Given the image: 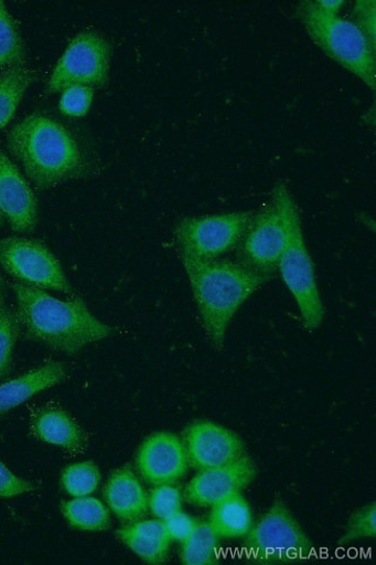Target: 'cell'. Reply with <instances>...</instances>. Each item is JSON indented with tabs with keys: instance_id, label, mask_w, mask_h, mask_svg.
<instances>
[{
	"instance_id": "1",
	"label": "cell",
	"mask_w": 376,
	"mask_h": 565,
	"mask_svg": "<svg viewBox=\"0 0 376 565\" xmlns=\"http://www.w3.org/2000/svg\"><path fill=\"white\" fill-rule=\"evenodd\" d=\"M8 147L39 190L94 173L92 159L74 135L41 113L29 115L10 130Z\"/></svg>"
},
{
	"instance_id": "2",
	"label": "cell",
	"mask_w": 376,
	"mask_h": 565,
	"mask_svg": "<svg viewBox=\"0 0 376 565\" xmlns=\"http://www.w3.org/2000/svg\"><path fill=\"white\" fill-rule=\"evenodd\" d=\"M20 329L37 342L65 353L110 337L112 328L94 317L80 297L61 300L42 289L13 282Z\"/></svg>"
},
{
	"instance_id": "3",
	"label": "cell",
	"mask_w": 376,
	"mask_h": 565,
	"mask_svg": "<svg viewBox=\"0 0 376 565\" xmlns=\"http://www.w3.org/2000/svg\"><path fill=\"white\" fill-rule=\"evenodd\" d=\"M179 254L190 279L206 337L211 345L223 350L234 316L268 278L238 260H204L182 252Z\"/></svg>"
},
{
	"instance_id": "4",
	"label": "cell",
	"mask_w": 376,
	"mask_h": 565,
	"mask_svg": "<svg viewBox=\"0 0 376 565\" xmlns=\"http://www.w3.org/2000/svg\"><path fill=\"white\" fill-rule=\"evenodd\" d=\"M297 18L329 58L375 90L376 51L354 23L340 14L325 12L312 0L298 6Z\"/></svg>"
},
{
	"instance_id": "5",
	"label": "cell",
	"mask_w": 376,
	"mask_h": 565,
	"mask_svg": "<svg viewBox=\"0 0 376 565\" xmlns=\"http://www.w3.org/2000/svg\"><path fill=\"white\" fill-rule=\"evenodd\" d=\"M245 537L244 551L254 564L297 563L310 558L314 552L308 534L286 503L280 501L271 505Z\"/></svg>"
},
{
	"instance_id": "6",
	"label": "cell",
	"mask_w": 376,
	"mask_h": 565,
	"mask_svg": "<svg viewBox=\"0 0 376 565\" xmlns=\"http://www.w3.org/2000/svg\"><path fill=\"white\" fill-rule=\"evenodd\" d=\"M288 242L278 269L284 285L293 296L303 326L316 331L324 318L314 264L305 245L298 206L290 195L287 203Z\"/></svg>"
},
{
	"instance_id": "7",
	"label": "cell",
	"mask_w": 376,
	"mask_h": 565,
	"mask_svg": "<svg viewBox=\"0 0 376 565\" xmlns=\"http://www.w3.org/2000/svg\"><path fill=\"white\" fill-rule=\"evenodd\" d=\"M290 195L284 182L277 183L270 203L254 215L237 247L238 262L268 279L277 269L287 246V203Z\"/></svg>"
},
{
	"instance_id": "8",
	"label": "cell",
	"mask_w": 376,
	"mask_h": 565,
	"mask_svg": "<svg viewBox=\"0 0 376 565\" xmlns=\"http://www.w3.org/2000/svg\"><path fill=\"white\" fill-rule=\"evenodd\" d=\"M253 211L182 220L175 230L179 252L215 260L237 248L254 217Z\"/></svg>"
},
{
	"instance_id": "9",
	"label": "cell",
	"mask_w": 376,
	"mask_h": 565,
	"mask_svg": "<svg viewBox=\"0 0 376 565\" xmlns=\"http://www.w3.org/2000/svg\"><path fill=\"white\" fill-rule=\"evenodd\" d=\"M110 54V45L97 33L78 34L58 61L49 92H63L73 86H104L109 77Z\"/></svg>"
},
{
	"instance_id": "10",
	"label": "cell",
	"mask_w": 376,
	"mask_h": 565,
	"mask_svg": "<svg viewBox=\"0 0 376 565\" xmlns=\"http://www.w3.org/2000/svg\"><path fill=\"white\" fill-rule=\"evenodd\" d=\"M0 266L23 285L65 294L73 291L56 256L33 239H0Z\"/></svg>"
},
{
	"instance_id": "11",
	"label": "cell",
	"mask_w": 376,
	"mask_h": 565,
	"mask_svg": "<svg viewBox=\"0 0 376 565\" xmlns=\"http://www.w3.org/2000/svg\"><path fill=\"white\" fill-rule=\"evenodd\" d=\"M184 449L190 466L217 468L245 457V444L233 431L214 422L197 420L184 431Z\"/></svg>"
},
{
	"instance_id": "12",
	"label": "cell",
	"mask_w": 376,
	"mask_h": 565,
	"mask_svg": "<svg viewBox=\"0 0 376 565\" xmlns=\"http://www.w3.org/2000/svg\"><path fill=\"white\" fill-rule=\"evenodd\" d=\"M255 477V465L245 456L222 467L201 470L185 487L184 498L196 507H214L241 493Z\"/></svg>"
},
{
	"instance_id": "13",
	"label": "cell",
	"mask_w": 376,
	"mask_h": 565,
	"mask_svg": "<svg viewBox=\"0 0 376 565\" xmlns=\"http://www.w3.org/2000/svg\"><path fill=\"white\" fill-rule=\"evenodd\" d=\"M190 467L184 444L176 435L161 431L153 434L140 446L137 468L151 484H171L180 480Z\"/></svg>"
},
{
	"instance_id": "14",
	"label": "cell",
	"mask_w": 376,
	"mask_h": 565,
	"mask_svg": "<svg viewBox=\"0 0 376 565\" xmlns=\"http://www.w3.org/2000/svg\"><path fill=\"white\" fill-rule=\"evenodd\" d=\"M0 214L19 233L32 232L37 223V202L28 180L0 150Z\"/></svg>"
},
{
	"instance_id": "15",
	"label": "cell",
	"mask_w": 376,
	"mask_h": 565,
	"mask_svg": "<svg viewBox=\"0 0 376 565\" xmlns=\"http://www.w3.org/2000/svg\"><path fill=\"white\" fill-rule=\"evenodd\" d=\"M109 509L125 522H137L148 513L149 497L129 467L117 469L105 488Z\"/></svg>"
},
{
	"instance_id": "16",
	"label": "cell",
	"mask_w": 376,
	"mask_h": 565,
	"mask_svg": "<svg viewBox=\"0 0 376 565\" xmlns=\"http://www.w3.org/2000/svg\"><path fill=\"white\" fill-rule=\"evenodd\" d=\"M65 374L63 364L51 362L0 385V414L8 413L25 404L40 392L60 384Z\"/></svg>"
},
{
	"instance_id": "17",
	"label": "cell",
	"mask_w": 376,
	"mask_h": 565,
	"mask_svg": "<svg viewBox=\"0 0 376 565\" xmlns=\"http://www.w3.org/2000/svg\"><path fill=\"white\" fill-rule=\"evenodd\" d=\"M36 438L62 447L69 454H82L86 447V436L77 422L58 408H44L36 413L32 422Z\"/></svg>"
},
{
	"instance_id": "18",
	"label": "cell",
	"mask_w": 376,
	"mask_h": 565,
	"mask_svg": "<svg viewBox=\"0 0 376 565\" xmlns=\"http://www.w3.org/2000/svg\"><path fill=\"white\" fill-rule=\"evenodd\" d=\"M117 536L137 556L150 564L168 559L172 540L163 521H137L117 531Z\"/></svg>"
},
{
	"instance_id": "19",
	"label": "cell",
	"mask_w": 376,
	"mask_h": 565,
	"mask_svg": "<svg viewBox=\"0 0 376 565\" xmlns=\"http://www.w3.org/2000/svg\"><path fill=\"white\" fill-rule=\"evenodd\" d=\"M208 524L221 537H243L253 527V515L241 493L216 504L211 511Z\"/></svg>"
},
{
	"instance_id": "20",
	"label": "cell",
	"mask_w": 376,
	"mask_h": 565,
	"mask_svg": "<svg viewBox=\"0 0 376 565\" xmlns=\"http://www.w3.org/2000/svg\"><path fill=\"white\" fill-rule=\"evenodd\" d=\"M62 512L69 525L80 531L100 532L110 525V514L98 499L75 498L62 505Z\"/></svg>"
},
{
	"instance_id": "21",
	"label": "cell",
	"mask_w": 376,
	"mask_h": 565,
	"mask_svg": "<svg viewBox=\"0 0 376 565\" xmlns=\"http://www.w3.org/2000/svg\"><path fill=\"white\" fill-rule=\"evenodd\" d=\"M221 554V536L208 523H197L182 543L181 559L187 565H214Z\"/></svg>"
},
{
	"instance_id": "22",
	"label": "cell",
	"mask_w": 376,
	"mask_h": 565,
	"mask_svg": "<svg viewBox=\"0 0 376 565\" xmlns=\"http://www.w3.org/2000/svg\"><path fill=\"white\" fill-rule=\"evenodd\" d=\"M33 81L34 75L25 65L10 68L0 75V129L12 120L23 94Z\"/></svg>"
},
{
	"instance_id": "23",
	"label": "cell",
	"mask_w": 376,
	"mask_h": 565,
	"mask_svg": "<svg viewBox=\"0 0 376 565\" xmlns=\"http://www.w3.org/2000/svg\"><path fill=\"white\" fill-rule=\"evenodd\" d=\"M26 51L17 22L6 4L0 2V75L6 71L25 65Z\"/></svg>"
},
{
	"instance_id": "24",
	"label": "cell",
	"mask_w": 376,
	"mask_h": 565,
	"mask_svg": "<svg viewBox=\"0 0 376 565\" xmlns=\"http://www.w3.org/2000/svg\"><path fill=\"white\" fill-rule=\"evenodd\" d=\"M100 479V470L96 463L78 462L63 470L62 486L74 498L89 497L99 487Z\"/></svg>"
},
{
	"instance_id": "25",
	"label": "cell",
	"mask_w": 376,
	"mask_h": 565,
	"mask_svg": "<svg viewBox=\"0 0 376 565\" xmlns=\"http://www.w3.org/2000/svg\"><path fill=\"white\" fill-rule=\"evenodd\" d=\"M20 327L15 317L9 309H0V379L11 366L12 353L18 339Z\"/></svg>"
},
{
	"instance_id": "26",
	"label": "cell",
	"mask_w": 376,
	"mask_h": 565,
	"mask_svg": "<svg viewBox=\"0 0 376 565\" xmlns=\"http://www.w3.org/2000/svg\"><path fill=\"white\" fill-rule=\"evenodd\" d=\"M149 509L160 521L178 513L182 509V493L171 484L157 486L149 497Z\"/></svg>"
},
{
	"instance_id": "27",
	"label": "cell",
	"mask_w": 376,
	"mask_h": 565,
	"mask_svg": "<svg viewBox=\"0 0 376 565\" xmlns=\"http://www.w3.org/2000/svg\"><path fill=\"white\" fill-rule=\"evenodd\" d=\"M376 535V507L368 504L350 516L341 544Z\"/></svg>"
},
{
	"instance_id": "28",
	"label": "cell",
	"mask_w": 376,
	"mask_h": 565,
	"mask_svg": "<svg viewBox=\"0 0 376 565\" xmlns=\"http://www.w3.org/2000/svg\"><path fill=\"white\" fill-rule=\"evenodd\" d=\"M352 23L362 32L376 51V3L375 0H358L351 11Z\"/></svg>"
},
{
	"instance_id": "29",
	"label": "cell",
	"mask_w": 376,
	"mask_h": 565,
	"mask_svg": "<svg viewBox=\"0 0 376 565\" xmlns=\"http://www.w3.org/2000/svg\"><path fill=\"white\" fill-rule=\"evenodd\" d=\"M93 100V88L73 86L63 90L60 102L61 111L69 117H83L89 110Z\"/></svg>"
},
{
	"instance_id": "30",
	"label": "cell",
	"mask_w": 376,
	"mask_h": 565,
	"mask_svg": "<svg viewBox=\"0 0 376 565\" xmlns=\"http://www.w3.org/2000/svg\"><path fill=\"white\" fill-rule=\"evenodd\" d=\"M34 489L35 486L32 482L17 477L7 465L0 461V498H15Z\"/></svg>"
},
{
	"instance_id": "31",
	"label": "cell",
	"mask_w": 376,
	"mask_h": 565,
	"mask_svg": "<svg viewBox=\"0 0 376 565\" xmlns=\"http://www.w3.org/2000/svg\"><path fill=\"white\" fill-rule=\"evenodd\" d=\"M163 524L172 541L183 543V541L194 532L197 522L190 514L179 511L168 518L166 521H163Z\"/></svg>"
},
{
	"instance_id": "32",
	"label": "cell",
	"mask_w": 376,
	"mask_h": 565,
	"mask_svg": "<svg viewBox=\"0 0 376 565\" xmlns=\"http://www.w3.org/2000/svg\"><path fill=\"white\" fill-rule=\"evenodd\" d=\"M316 4L325 12L340 14L344 8L345 2L342 0H316Z\"/></svg>"
},
{
	"instance_id": "33",
	"label": "cell",
	"mask_w": 376,
	"mask_h": 565,
	"mask_svg": "<svg viewBox=\"0 0 376 565\" xmlns=\"http://www.w3.org/2000/svg\"><path fill=\"white\" fill-rule=\"evenodd\" d=\"M4 308V299H3V290L2 285H0V309Z\"/></svg>"
},
{
	"instance_id": "34",
	"label": "cell",
	"mask_w": 376,
	"mask_h": 565,
	"mask_svg": "<svg viewBox=\"0 0 376 565\" xmlns=\"http://www.w3.org/2000/svg\"><path fill=\"white\" fill-rule=\"evenodd\" d=\"M2 222H3V215L0 214V225H2Z\"/></svg>"
}]
</instances>
